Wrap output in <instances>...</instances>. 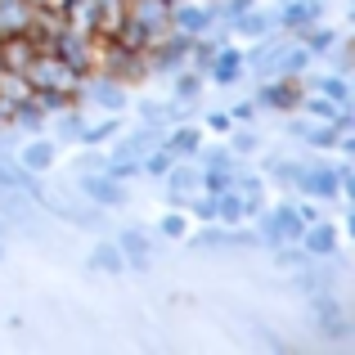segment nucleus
I'll list each match as a JSON object with an SVG mask.
<instances>
[{"label": "nucleus", "instance_id": "obj_1", "mask_svg": "<svg viewBox=\"0 0 355 355\" xmlns=\"http://www.w3.org/2000/svg\"><path fill=\"white\" fill-rule=\"evenodd\" d=\"M23 77L32 81V90H59V95H72V99H77L81 77H86V72L72 68L68 59H59L54 50H36L32 63L23 68Z\"/></svg>", "mask_w": 355, "mask_h": 355}, {"label": "nucleus", "instance_id": "obj_2", "mask_svg": "<svg viewBox=\"0 0 355 355\" xmlns=\"http://www.w3.org/2000/svg\"><path fill=\"white\" fill-rule=\"evenodd\" d=\"M166 18H171V0H126V23H135L148 41L166 32Z\"/></svg>", "mask_w": 355, "mask_h": 355}, {"label": "nucleus", "instance_id": "obj_3", "mask_svg": "<svg viewBox=\"0 0 355 355\" xmlns=\"http://www.w3.org/2000/svg\"><path fill=\"white\" fill-rule=\"evenodd\" d=\"M211 23H216V5H198V0H175L171 18H166V27H175L184 36H202Z\"/></svg>", "mask_w": 355, "mask_h": 355}, {"label": "nucleus", "instance_id": "obj_4", "mask_svg": "<svg viewBox=\"0 0 355 355\" xmlns=\"http://www.w3.org/2000/svg\"><path fill=\"white\" fill-rule=\"evenodd\" d=\"M36 50H41V45H36L27 32L0 36V68H9V72H23L27 63H32V54H36Z\"/></svg>", "mask_w": 355, "mask_h": 355}, {"label": "nucleus", "instance_id": "obj_5", "mask_svg": "<svg viewBox=\"0 0 355 355\" xmlns=\"http://www.w3.org/2000/svg\"><path fill=\"white\" fill-rule=\"evenodd\" d=\"M302 189L311 193V198H338L342 193V184H338V175L329 171V166H302Z\"/></svg>", "mask_w": 355, "mask_h": 355}, {"label": "nucleus", "instance_id": "obj_6", "mask_svg": "<svg viewBox=\"0 0 355 355\" xmlns=\"http://www.w3.org/2000/svg\"><path fill=\"white\" fill-rule=\"evenodd\" d=\"M261 104H266V108H297V104H302V77L270 81V86L261 90Z\"/></svg>", "mask_w": 355, "mask_h": 355}, {"label": "nucleus", "instance_id": "obj_7", "mask_svg": "<svg viewBox=\"0 0 355 355\" xmlns=\"http://www.w3.org/2000/svg\"><path fill=\"white\" fill-rule=\"evenodd\" d=\"M302 108H306V113H311L315 121H333L338 130H347V126H351V117L342 113V104H338V99L320 95V90H315V95H306V99H302Z\"/></svg>", "mask_w": 355, "mask_h": 355}, {"label": "nucleus", "instance_id": "obj_8", "mask_svg": "<svg viewBox=\"0 0 355 355\" xmlns=\"http://www.w3.org/2000/svg\"><path fill=\"white\" fill-rule=\"evenodd\" d=\"M207 77L216 81V86H234V81L243 77V54L216 50V54H211V63H207Z\"/></svg>", "mask_w": 355, "mask_h": 355}, {"label": "nucleus", "instance_id": "obj_9", "mask_svg": "<svg viewBox=\"0 0 355 355\" xmlns=\"http://www.w3.org/2000/svg\"><path fill=\"white\" fill-rule=\"evenodd\" d=\"M32 9L27 0H0V36H14V32H27L32 27Z\"/></svg>", "mask_w": 355, "mask_h": 355}, {"label": "nucleus", "instance_id": "obj_10", "mask_svg": "<svg viewBox=\"0 0 355 355\" xmlns=\"http://www.w3.org/2000/svg\"><path fill=\"white\" fill-rule=\"evenodd\" d=\"M306 248V257H333V248H338V234H333V225H306L302 239H297Z\"/></svg>", "mask_w": 355, "mask_h": 355}, {"label": "nucleus", "instance_id": "obj_11", "mask_svg": "<svg viewBox=\"0 0 355 355\" xmlns=\"http://www.w3.org/2000/svg\"><path fill=\"white\" fill-rule=\"evenodd\" d=\"M166 184H171V198H175V202H189L193 193L202 189V175L193 171V166H175V162H171V171H166Z\"/></svg>", "mask_w": 355, "mask_h": 355}, {"label": "nucleus", "instance_id": "obj_12", "mask_svg": "<svg viewBox=\"0 0 355 355\" xmlns=\"http://www.w3.org/2000/svg\"><path fill=\"white\" fill-rule=\"evenodd\" d=\"M198 144H202V135H198L193 126H180L175 135L162 139V148H166L171 157H193V153H198Z\"/></svg>", "mask_w": 355, "mask_h": 355}, {"label": "nucleus", "instance_id": "obj_13", "mask_svg": "<svg viewBox=\"0 0 355 355\" xmlns=\"http://www.w3.org/2000/svg\"><path fill=\"white\" fill-rule=\"evenodd\" d=\"M315 18H320V0H297V5H288L284 14H279V23H284L288 32H297V27L315 23Z\"/></svg>", "mask_w": 355, "mask_h": 355}, {"label": "nucleus", "instance_id": "obj_14", "mask_svg": "<svg viewBox=\"0 0 355 355\" xmlns=\"http://www.w3.org/2000/svg\"><path fill=\"white\" fill-rule=\"evenodd\" d=\"M297 36H302V45L311 54H329L333 45H338V36L329 32V27H320V23H306V27H297Z\"/></svg>", "mask_w": 355, "mask_h": 355}, {"label": "nucleus", "instance_id": "obj_15", "mask_svg": "<svg viewBox=\"0 0 355 355\" xmlns=\"http://www.w3.org/2000/svg\"><path fill=\"white\" fill-rule=\"evenodd\" d=\"M86 193H90L95 202H104V207H121V202H126L121 180H86Z\"/></svg>", "mask_w": 355, "mask_h": 355}, {"label": "nucleus", "instance_id": "obj_16", "mask_svg": "<svg viewBox=\"0 0 355 355\" xmlns=\"http://www.w3.org/2000/svg\"><path fill=\"white\" fill-rule=\"evenodd\" d=\"M234 27H239V36H266L270 27H275V14H257V9H243V14L234 18Z\"/></svg>", "mask_w": 355, "mask_h": 355}, {"label": "nucleus", "instance_id": "obj_17", "mask_svg": "<svg viewBox=\"0 0 355 355\" xmlns=\"http://www.w3.org/2000/svg\"><path fill=\"white\" fill-rule=\"evenodd\" d=\"M311 59H315V54L306 50V45H297V50H288V54H284V45H279V54H275V63H279V72H284V77H302Z\"/></svg>", "mask_w": 355, "mask_h": 355}, {"label": "nucleus", "instance_id": "obj_18", "mask_svg": "<svg viewBox=\"0 0 355 355\" xmlns=\"http://www.w3.org/2000/svg\"><path fill=\"white\" fill-rule=\"evenodd\" d=\"M23 166H27V171H50V166H54V144H45V139L27 144L23 148Z\"/></svg>", "mask_w": 355, "mask_h": 355}, {"label": "nucleus", "instance_id": "obj_19", "mask_svg": "<svg viewBox=\"0 0 355 355\" xmlns=\"http://www.w3.org/2000/svg\"><path fill=\"white\" fill-rule=\"evenodd\" d=\"M0 189H32V175H27V166L5 162V157H0Z\"/></svg>", "mask_w": 355, "mask_h": 355}, {"label": "nucleus", "instance_id": "obj_20", "mask_svg": "<svg viewBox=\"0 0 355 355\" xmlns=\"http://www.w3.org/2000/svg\"><path fill=\"white\" fill-rule=\"evenodd\" d=\"M315 90H320V95H329V99H338V104H347V99H351V90H347V81H342V72H333V77H320V81H315Z\"/></svg>", "mask_w": 355, "mask_h": 355}, {"label": "nucleus", "instance_id": "obj_21", "mask_svg": "<svg viewBox=\"0 0 355 355\" xmlns=\"http://www.w3.org/2000/svg\"><path fill=\"white\" fill-rule=\"evenodd\" d=\"M113 130H117V121H99V126H81L77 139H81V144H90V148H99L108 135H113Z\"/></svg>", "mask_w": 355, "mask_h": 355}, {"label": "nucleus", "instance_id": "obj_22", "mask_svg": "<svg viewBox=\"0 0 355 355\" xmlns=\"http://www.w3.org/2000/svg\"><path fill=\"white\" fill-rule=\"evenodd\" d=\"M202 189L207 193H230L234 189V171H202Z\"/></svg>", "mask_w": 355, "mask_h": 355}, {"label": "nucleus", "instance_id": "obj_23", "mask_svg": "<svg viewBox=\"0 0 355 355\" xmlns=\"http://www.w3.org/2000/svg\"><path fill=\"white\" fill-rule=\"evenodd\" d=\"M108 175H113V180H121L126 184L130 175H139V157H130V153H121L117 162H108Z\"/></svg>", "mask_w": 355, "mask_h": 355}, {"label": "nucleus", "instance_id": "obj_24", "mask_svg": "<svg viewBox=\"0 0 355 355\" xmlns=\"http://www.w3.org/2000/svg\"><path fill=\"white\" fill-rule=\"evenodd\" d=\"M198 90H202V72H180V81H175V95H180V99H193V95H198Z\"/></svg>", "mask_w": 355, "mask_h": 355}, {"label": "nucleus", "instance_id": "obj_25", "mask_svg": "<svg viewBox=\"0 0 355 355\" xmlns=\"http://www.w3.org/2000/svg\"><path fill=\"white\" fill-rule=\"evenodd\" d=\"M202 162H207V171H234V148H211Z\"/></svg>", "mask_w": 355, "mask_h": 355}, {"label": "nucleus", "instance_id": "obj_26", "mask_svg": "<svg viewBox=\"0 0 355 355\" xmlns=\"http://www.w3.org/2000/svg\"><path fill=\"white\" fill-rule=\"evenodd\" d=\"M171 162H175V157L166 153V148H157V153L148 157V162L139 166V171H148V175H166V171H171Z\"/></svg>", "mask_w": 355, "mask_h": 355}, {"label": "nucleus", "instance_id": "obj_27", "mask_svg": "<svg viewBox=\"0 0 355 355\" xmlns=\"http://www.w3.org/2000/svg\"><path fill=\"white\" fill-rule=\"evenodd\" d=\"M90 266H99V270H121V252H117V248H99L95 257H90Z\"/></svg>", "mask_w": 355, "mask_h": 355}, {"label": "nucleus", "instance_id": "obj_28", "mask_svg": "<svg viewBox=\"0 0 355 355\" xmlns=\"http://www.w3.org/2000/svg\"><path fill=\"white\" fill-rule=\"evenodd\" d=\"M252 5H257V0H220V5H216V18H239L243 9H252Z\"/></svg>", "mask_w": 355, "mask_h": 355}, {"label": "nucleus", "instance_id": "obj_29", "mask_svg": "<svg viewBox=\"0 0 355 355\" xmlns=\"http://www.w3.org/2000/svg\"><path fill=\"white\" fill-rule=\"evenodd\" d=\"M139 117H144L148 126H162V121H166V108L162 104H139Z\"/></svg>", "mask_w": 355, "mask_h": 355}, {"label": "nucleus", "instance_id": "obj_30", "mask_svg": "<svg viewBox=\"0 0 355 355\" xmlns=\"http://www.w3.org/2000/svg\"><path fill=\"white\" fill-rule=\"evenodd\" d=\"M230 148H234V153H252V148H257V135H252V130H239Z\"/></svg>", "mask_w": 355, "mask_h": 355}, {"label": "nucleus", "instance_id": "obj_31", "mask_svg": "<svg viewBox=\"0 0 355 355\" xmlns=\"http://www.w3.org/2000/svg\"><path fill=\"white\" fill-rule=\"evenodd\" d=\"M162 234H171V239H180V234H184V225H180V220H175V216H166V220H162Z\"/></svg>", "mask_w": 355, "mask_h": 355}, {"label": "nucleus", "instance_id": "obj_32", "mask_svg": "<svg viewBox=\"0 0 355 355\" xmlns=\"http://www.w3.org/2000/svg\"><path fill=\"white\" fill-rule=\"evenodd\" d=\"M27 5H36V9H63L68 0H27Z\"/></svg>", "mask_w": 355, "mask_h": 355}, {"label": "nucleus", "instance_id": "obj_33", "mask_svg": "<svg viewBox=\"0 0 355 355\" xmlns=\"http://www.w3.org/2000/svg\"><path fill=\"white\" fill-rule=\"evenodd\" d=\"M220 239H225V234H216V230H211V234H198L193 243H198V248H207V243H220Z\"/></svg>", "mask_w": 355, "mask_h": 355}, {"label": "nucleus", "instance_id": "obj_34", "mask_svg": "<svg viewBox=\"0 0 355 355\" xmlns=\"http://www.w3.org/2000/svg\"><path fill=\"white\" fill-rule=\"evenodd\" d=\"M234 121H252V104H239L234 108Z\"/></svg>", "mask_w": 355, "mask_h": 355}, {"label": "nucleus", "instance_id": "obj_35", "mask_svg": "<svg viewBox=\"0 0 355 355\" xmlns=\"http://www.w3.org/2000/svg\"><path fill=\"white\" fill-rule=\"evenodd\" d=\"M171 5H175V0H171Z\"/></svg>", "mask_w": 355, "mask_h": 355}]
</instances>
